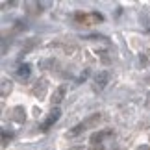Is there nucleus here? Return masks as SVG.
I'll list each match as a JSON object with an SVG mask.
<instances>
[{"instance_id":"obj_1","label":"nucleus","mask_w":150,"mask_h":150,"mask_svg":"<svg viewBox=\"0 0 150 150\" xmlns=\"http://www.w3.org/2000/svg\"><path fill=\"white\" fill-rule=\"evenodd\" d=\"M108 82H109V72L108 71H100L98 74L95 76V91H104V87L108 85Z\"/></svg>"},{"instance_id":"obj_8","label":"nucleus","mask_w":150,"mask_h":150,"mask_svg":"<svg viewBox=\"0 0 150 150\" xmlns=\"http://www.w3.org/2000/svg\"><path fill=\"white\" fill-rule=\"evenodd\" d=\"M45 89H47V82L41 80V82H37V85L33 87V95H45Z\"/></svg>"},{"instance_id":"obj_6","label":"nucleus","mask_w":150,"mask_h":150,"mask_svg":"<svg viewBox=\"0 0 150 150\" xmlns=\"http://www.w3.org/2000/svg\"><path fill=\"white\" fill-rule=\"evenodd\" d=\"M83 130H87V124H85V120H83V122H80V124H76V126H74V128H72L71 132H69V135H80Z\"/></svg>"},{"instance_id":"obj_3","label":"nucleus","mask_w":150,"mask_h":150,"mask_svg":"<svg viewBox=\"0 0 150 150\" xmlns=\"http://www.w3.org/2000/svg\"><path fill=\"white\" fill-rule=\"evenodd\" d=\"M65 93H67V89H65V85H61V87H57L56 91H54V95H52V98H50V102H52V106H57L63 98H65Z\"/></svg>"},{"instance_id":"obj_2","label":"nucleus","mask_w":150,"mask_h":150,"mask_svg":"<svg viewBox=\"0 0 150 150\" xmlns=\"http://www.w3.org/2000/svg\"><path fill=\"white\" fill-rule=\"evenodd\" d=\"M59 117H61V111H59V108H52V111H50V115L47 117V120H45V122L41 124V130H45L47 132L48 128L52 124H56L57 120H59Z\"/></svg>"},{"instance_id":"obj_12","label":"nucleus","mask_w":150,"mask_h":150,"mask_svg":"<svg viewBox=\"0 0 150 150\" xmlns=\"http://www.w3.org/2000/svg\"><path fill=\"white\" fill-rule=\"evenodd\" d=\"M71 150H85V148H82V146H74V148H71Z\"/></svg>"},{"instance_id":"obj_7","label":"nucleus","mask_w":150,"mask_h":150,"mask_svg":"<svg viewBox=\"0 0 150 150\" xmlns=\"http://www.w3.org/2000/svg\"><path fill=\"white\" fill-rule=\"evenodd\" d=\"M106 135H109V132H96V134L91 135V143H93V145H96V143H100Z\"/></svg>"},{"instance_id":"obj_11","label":"nucleus","mask_w":150,"mask_h":150,"mask_svg":"<svg viewBox=\"0 0 150 150\" xmlns=\"http://www.w3.org/2000/svg\"><path fill=\"white\" fill-rule=\"evenodd\" d=\"M137 150H150V146H139Z\"/></svg>"},{"instance_id":"obj_4","label":"nucleus","mask_w":150,"mask_h":150,"mask_svg":"<svg viewBox=\"0 0 150 150\" xmlns=\"http://www.w3.org/2000/svg\"><path fill=\"white\" fill-rule=\"evenodd\" d=\"M30 74H32V65H28V63H24V65H21L19 69H17V76H19L21 80L30 78Z\"/></svg>"},{"instance_id":"obj_5","label":"nucleus","mask_w":150,"mask_h":150,"mask_svg":"<svg viewBox=\"0 0 150 150\" xmlns=\"http://www.w3.org/2000/svg\"><path fill=\"white\" fill-rule=\"evenodd\" d=\"M13 113H15L13 119L17 120V122H24V120H26V115H24L26 111H24V108H22V106H17V108L13 109Z\"/></svg>"},{"instance_id":"obj_9","label":"nucleus","mask_w":150,"mask_h":150,"mask_svg":"<svg viewBox=\"0 0 150 150\" xmlns=\"http://www.w3.org/2000/svg\"><path fill=\"white\" fill-rule=\"evenodd\" d=\"M11 91V82H8V80H2V96H6Z\"/></svg>"},{"instance_id":"obj_10","label":"nucleus","mask_w":150,"mask_h":150,"mask_svg":"<svg viewBox=\"0 0 150 150\" xmlns=\"http://www.w3.org/2000/svg\"><path fill=\"white\" fill-rule=\"evenodd\" d=\"M87 74H89V71H85V72L82 74V76L78 78V83H82V82H85V78H87Z\"/></svg>"}]
</instances>
